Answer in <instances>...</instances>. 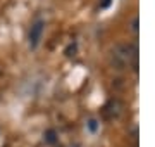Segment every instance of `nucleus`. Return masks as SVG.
Masks as SVG:
<instances>
[{"instance_id":"nucleus-3","label":"nucleus","mask_w":155,"mask_h":147,"mask_svg":"<svg viewBox=\"0 0 155 147\" xmlns=\"http://www.w3.org/2000/svg\"><path fill=\"white\" fill-rule=\"evenodd\" d=\"M86 126H88V130H90V132H93V133H95V132L98 130V121H97L95 118H91V119H88Z\"/></svg>"},{"instance_id":"nucleus-4","label":"nucleus","mask_w":155,"mask_h":147,"mask_svg":"<svg viewBox=\"0 0 155 147\" xmlns=\"http://www.w3.org/2000/svg\"><path fill=\"white\" fill-rule=\"evenodd\" d=\"M45 137H47V142H48V144H54V142H55V132L54 130H48Z\"/></svg>"},{"instance_id":"nucleus-1","label":"nucleus","mask_w":155,"mask_h":147,"mask_svg":"<svg viewBox=\"0 0 155 147\" xmlns=\"http://www.w3.org/2000/svg\"><path fill=\"white\" fill-rule=\"evenodd\" d=\"M138 50L133 43H117L110 50V62L116 69H126L136 62Z\"/></svg>"},{"instance_id":"nucleus-2","label":"nucleus","mask_w":155,"mask_h":147,"mask_svg":"<svg viewBox=\"0 0 155 147\" xmlns=\"http://www.w3.org/2000/svg\"><path fill=\"white\" fill-rule=\"evenodd\" d=\"M43 31H45V21L41 19H36L31 28H29V33H28V42H29V47L31 49H36L40 43V40L43 36Z\"/></svg>"},{"instance_id":"nucleus-5","label":"nucleus","mask_w":155,"mask_h":147,"mask_svg":"<svg viewBox=\"0 0 155 147\" xmlns=\"http://www.w3.org/2000/svg\"><path fill=\"white\" fill-rule=\"evenodd\" d=\"M138 29V19H134L133 21V31H136Z\"/></svg>"}]
</instances>
